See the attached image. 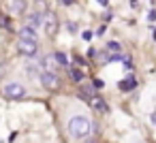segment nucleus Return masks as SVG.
<instances>
[{
	"mask_svg": "<svg viewBox=\"0 0 156 143\" xmlns=\"http://www.w3.org/2000/svg\"><path fill=\"white\" fill-rule=\"evenodd\" d=\"M90 130H92V122L86 115H73L69 120V132H71V137L81 139V137L90 134Z\"/></svg>",
	"mask_w": 156,
	"mask_h": 143,
	"instance_id": "1",
	"label": "nucleus"
},
{
	"mask_svg": "<svg viewBox=\"0 0 156 143\" xmlns=\"http://www.w3.org/2000/svg\"><path fill=\"white\" fill-rule=\"evenodd\" d=\"M2 73H5V64H2V62H0V75H2Z\"/></svg>",
	"mask_w": 156,
	"mask_h": 143,
	"instance_id": "22",
	"label": "nucleus"
},
{
	"mask_svg": "<svg viewBox=\"0 0 156 143\" xmlns=\"http://www.w3.org/2000/svg\"><path fill=\"white\" fill-rule=\"evenodd\" d=\"M20 51L24 54V56H28V58H32V56H37V51H39V45L34 43V41H22L20 39Z\"/></svg>",
	"mask_w": 156,
	"mask_h": 143,
	"instance_id": "3",
	"label": "nucleus"
},
{
	"mask_svg": "<svg viewBox=\"0 0 156 143\" xmlns=\"http://www.w3.org/2000/svg\"><path fill=\"white\" fill-rule=\"evenodd\" d=\"M2 94L7 96V98H24L26 96V88L22 85V83H7L5 88H2Z\"/></svg>",
	"mask_w": 156,
	"mask_h": 143,
	"instance_id": "2",
	"label": "nucleus"
},
{
	"mask_svg": "<svg viewBox=\"0 0 156 143\" xmlns=\"http://www.w3.org/2000/svg\"><path fill=\"white\" fill-rule=\"evenodd\" d=\"M130 7H133V9H137V7H139V0H130Z\"/></svg>",
	"mask_w": 156,
	"mask_h": 143,
	"instance_id": "20",
	"label": "nucleus"
},
{
	"mask_svg": "<svg viewBox=\"0 0 156 143\" xmlns=\"http://www.w3.org/2000/svg\"><path fill=\"white\" fill-rule=\"evenodd\" d=\"M54 58H56V62H58V64H62V66H66V64H69V58H66L64 54H54Z\"/></svg>",
	"mask_w": 156,
	"mask_h": 143,
	"instance_id": "13",
	"label": "nucleus"
},
{
	"mask_svg": "<svg viewBox=\"0 0 156 143\" xmlns=\"http://www.w3.org/2000/svg\"><path fill=\"white\" fill-rule=\"evenodd\" d=\"M11 13H15V15H20V13H24L26 11V2L24 0H11Z\"/></svg>",
	"mask_w": 156,
	"mask_h": 143,
	"instance_id": "9",
	"label": "nucleus"
},
{
	"mask_svg": "<svg viewBox=\"0 0 156 143\" xmlns=\"http://www.w3.org/2000/svg\"><path fill=\"white\" fill-rule=\"evenodd\" d=\"M66 28H69V32H75V30H77V24H75V22H69Z\"/></svg>",
	"mask_w": 156,
	"mask_h": 143,
	"instance_id": "16",
	"label": "nucleus"
},
{
	"mask_svg": "<svg viewBox=\"0 0 156 143\" xmlns=\"http://www.w3.org/2000/svg\"><path fill=\"white\" fill-rule=\"evenodd\" d=\"M20 39H22V41H34V43H37V32H34L32 28L24 26V28L20 30Z\"/></svg>",
	"mask_w": 156,
	"mask_h": 143,
	"instance_id": "8",
	"label": "nucleus"
},
{
	"mask_svg": "<svg viewBox=\"0 0 156 143\" xmlns=\"http://www.w3.org/2000/svg\"><path fill=\"white\" fill-rule=\"evenodd\" d=\"M41 64H43V68H45V73H56V66H58V62H56V58H54V54H51V56H45Z\"/></svg>",
	"mask_w": 156,
	"mask_h": 143,
	"instance_id": "6",
	"label": "nucleus"
},
{
	"mask_svg": "<svg viewBox=\"0 0 156 143\" xmlns=\"http://www.w3.org/2000/svg\"><path fill=\"white\" fill-rule=\"evenodd\" d=\"M60 2H62V5H66V7H69V5H73V0H60Z\"/></svg>",
	"mask_w": 156,
	"mask_h": 143,
	"instance_id": "21",
	"label": "nucleus"
},
{
	"mask_svg": "<svg viewBox=\"0 0 156 143\" xmlns=\"http://www.w3.org/2000/svg\"><path fill=\"white\" fill-rule=\"evenodd\" d=\"M98 2H101L103 7H107V5H109V2H107V0H98Z\"/></svg>",
	"mask_w": 156,
	"mask_h": 143,
	"instance_id": "23",
	"label": "nucleus"
},
{
	"mask_svg": "<svg viewBox=\"0 0 156 143\" xmlns=\"http://www.w3.org/2000/svg\"><path fill=\"white\" fill-rule=\"evenodd\" d=\"M41 83H43L47 90H56L58 83H60V79H58L56 73H43V75H41Z\"/></svg>",
	"mask_w": 156,
	"mask_h": 143,
	"instance_id": "5",
	"label": "nucleus"
},
{
	"mask_svg": "<svg viewBox=\"0 0 156 143\" xmlns=\"http://www.w3.org/2000/svg\"><path fill=\"white\" fill-rule=\"evenodd\" d=\"M69 75H71V79H73V81H81V79H83V73H81L79 68H71V73H69Z\"/></svg>",
	"mask_w": 156,
	"mask_h": 143,
	"instance_id": "11",
	"label": "nucleus"
},
{
	"mask_svg": "<svg viewBox=\"0 0 156 143\" xmlns=\"http://www.w3.org/2000/svg\"><path fill=\"white\" fill-rule=\"evenodd\" d=\"M150 22H156V11H150Z\"/></svg>",
	"mask_w": 156,
	"mask_h": 143,
	"instance_id": "19",
	"label": "nucleus"
},
{
	"mask_svg": "<svg viewBox=\"0 0 156 143\" xmlns=\"http://www.w3.org/2000/svg\"><path fill=\"white\" fill-rule=\"evenodd\" d=\"M43 24V15L37 11V13H30L28 15V28H32V30H37L39 26Z\"/></svg>",
	"mask_w": 156,
	"mask_h": 143,
	"instance_id": "7",
	"label": "nucleus"
},
{
	"mask_svg": "<svg viewBox=\"0 0 156 143\" xmlns=\"http://www.w3.org/2000/svg\"><path fill=\"white\" fill-rule=\"evenodd\" d=\"M107 47H109V49H120V45H118V43H113V41H111Z\"/></svg>",
	"mask_w": 156,
	"mask_h": 143,
	"instance_id": "17",
	"label": "nucleus"
},
{
	"mask_svg": "<svg viewBox=\"0 0 156 143\" xmlns=\"http://www.w3.org/2000/svg\"><path fill=\"white\" fill-rule=\"evenodd\" d=\"M92 37H94V34H92L90 30H86V32H81V39H83V41H88V43L92 41Z\"/></svg>",
	"mask_w": 156,
	"mask_h": 143,
	"instance_id": "15",
	"label": "nucleus"
},
{
	"mask_svg": "<svg viewBox=\"0 0 156 143\" xmlns=\"http://www.w3.org/2000/svg\"><path fill=\"white\" fill-rule=\"evenodd\" d=\"M43 24H45V32H47V37H54V34L58 32V17H56L54 13H47Z\"/></svg>",
	"mask_w": 156,
	"mask_h": 143,
	"instance_id": "4",
	"label": "nucleus"
},
{
	"mask_svg": "<svg viewBox=\"0 0 156 143\" xmlns=\"http://www.w3.org/2000/svg\"><path fill=\"white\" fill-rule=\"evenodd\" d=\"M90 105H92L94 109H98V111H107L105 100H103V98H98V96H90Z\"/></svg>",
	"mask_w": 156,
	"mask_h": 143,
	"instance_id": "10",
	"label": "nucleus"
},
{
	"mask_svg": "<svg viewBox=\"0 0 156 143\" xmlns=\"http://www.w3.org/2000/svg\"><path fill=\"white\" fill-rule=\"evenodd\" d=\"M130 88H135V81H133V79H126V81H120V90H122V92H128Z\"/></svg>",
	"mask_w": 156,
	"mask_h": 143,
	"instance_id": "12",
	"label": "nucleus"
},
{
	"mask_svg": "<svg viewBox=\"0 0 156 143\" xmlns=\"http://www.w3.org/2000/svg\"><path fill=\"white\" fill-rule=\"evenodd\" d=\"M126 58L122 56V54H115V56H111V58H107V62H124Z\"/></svg>",
	"mask_w": 156,
	"mask_h": 143,
	"instance_id": "14",
	"label": "nucleus"
},
{
	"mask_svg": "<svg viewBox=\"0 0 156 143\" xmlns=\"http://www.w3.org/2000/svg\"><path fill=\"white\" fill-rule=\"evenodd\" d=\"M94 88H105V83H103L101 79H96V81H94Z\"/></svg>",
	"mask_w": 156,
	"mask_h": 143,
	"instance_id": "18",
	"label": "nucleus"
}]
</instances>
